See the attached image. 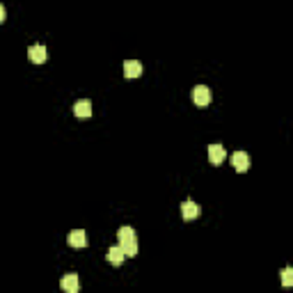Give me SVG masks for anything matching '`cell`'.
Wrapping results in <instances>:
<instances>
[{
  "mask_svg": "<svg viewBox=\"0 0 293 293\" xmlns=\"http://www.w3.org/2000/svg\"><path fill=\"white\" fill-rule=\"evenodd\" d=\"M117 238H119V247L124 250V254L128 259L138 254V240H135L133 227H121L119 232H117Z\"/></svg>",
  "mask_w": 293,
  "mask_h": 293,
  "instance_id": "6da1fadb",
  "label": "cell"
},
{
  "mask_svg": "<svg viewBox=\"0 0 293 293\" xmlns=\"http://www.w3.org/2000/svg\"><path fill=\"white\" fill-rule=\"evenodd\" d=\"M192 101L197 103L199 108L209 106V103H211V90L206 87V85H197V87L192 90Z\"/></svg>",
  "mask_w": 293,
  "mask_h": 293,
  "instance_id": "7a4b0ae2",
  "label": "cell"
},
{
  "mask_svg": "<svg viewBox=\"0 0 293 293\" xmlns=\"http://www.w3.org/2000/svg\"><path fill=\"white\" fill-rule=\"evenodd\" d=\"M232 165L236 172H247V168H250V156H247L245 151H236V154L232 156Z\"/></svg>",
  "mask_w": 293,
  "mask_h": 293,
  "instance_id": "3957f363",
  "label": "cell"
},
{
  "mask_svg": "<svg viewBox=\"0 0 293 293\" xmlns=\"http://www.w3.org/2000/svg\"><path fill=\"white\" fill-rule=\"evenodd\" d=\"M73 115L80 117V119L92 117V101L90 99H80V101H76V106H73Z\"/></svg>",
  "mask_w": 293,
  "mask_h": 293,
  "instance_id": "277c9868",
  "label": "cell"
},
{
  "mask_svg": "<svg viewBox=\"0 0 293 293\" xmlns=\"http://www.w3.org/2000/svg\"><path fill=\"white\" fill-rule=\"evenodd\" d=\"M28 58H30V62H35V64L46 62V46H42V44L30 46V48H28Z\"/></svg>",
  "mask_w": 293,
  "mask_h": 293,
  "instance_id": "5b68a950",
  "label": "cell"
},
{
  "mask_svg": "<svg viewBox=\"0 0 293 293\" xmlns=\"http://www.w3.org/2000/svg\"><path fill=\"white\" fill-rule=\"evenodd\" d=\"M181 216H183V220H195V218L199 216V206L192 199H185L183 204H181Z\"/></svg>",
  "mask_w": 293,
  "mask_h": 293,
  "instance_id": "8992f818",
  "label": "cell"
},
{
  "mask_svg": "<svg viewBox=\"0 0 293 293\" xmlns=\"http://www.w3.org/2000/svg\"><path fill=\"white\" fill-rule=\"evenodd\" d=\"M60 287L64 289L66 293H78V289H80V282H78V275L76 273H69V275L62 277Z\"/></svg>",
  "mask_w": 293,
  "mask_h": 293,
  "instance_id": "52a82bcc",
  "label": "cell"
},
{
  "mask_svg": "<svg viewBox=\"0 0 293 293\" xmlns=\"http://www.w3.org/2000/svg\"><path fill=\"white\" fill-rule=\"evenodd\" d=\"M225 158H227L225 147H220V144H211V147H209V161L213 163V165H222Z\"/></svg>",
  "mask_w": 293,
  "mask_h": 293,
  "instance_id": "ba28073f",
  "label": "cell"
},
{
  "mask_svg": "<svg viewBox=\"0 0 293 293\" xmlns=\"http://www.w3.org/2000/svg\"><path fill=\"white\" fill-rule=\"evenodd\" d=\"M66 243H69L71 247H85V245H87V236H85L83 229H73V232L69 234Z\"/></svg>",
  "mask_w": 293,
  "mask_h": 293,
  "instance_id": "9c48e42d",
  "label": "cell"
},
{
  "mask_svg": "<svg viewBox=\"0 0 293 293\" xmlns=\"http://www.w3.org/2000/svg\"><path fill=\"white\" fill-rule=\"evenodd\" d=\"M106 259H108L113 266H121V263H124V259H126V254H124V250H121L119 245H113L108 250V254H106Z\"/></svg>",
  "mask_w": 293,
  "mask_h": 293,
  "instance_id": "30bf717a",
  "label": "cell"
},
{
  "mask_svg": "<svg viewBox=\"0 0 293 293\" xmlns=\"http://www.w3.org/2000/svg\"><path fill=\"white\" fill-rule=\"evenodd\" d=\"M142 73V64L138 60H126L124 62V76L126 78H138Z\"/></svg>",
  "mask_w": 293,
  "mask_h": 293,
  "instance_id": "8fae6325",
  "label": "cell"
},
{
  "mask_svg": "<svg viewBox=\"0 0 293 293\" xmlns=\"http://www.w3.org/2000/svg\"><path fill=\"white\" fill-rule=\"evenodd\" d=\"M282 284H284V287H291V284H293V270L291 268L282 270Z\"/></svg>",
  "mask_w": 293,
  "mask_h": 293,
  "instance_id": "7c38bea8",
  "label": "cell"
},
{
  "mask_svg": "<svg viewBox=\"0 0 293 293\" xmlns=\"http://www.w3.org/2000/svg\"><path fill=\"white\" fill-rule=\"evenodd\" d=\"M5 16H7V14H5V7L0 5V23H2V21H5Z\"/></svg>",
  "mask_w": 293,
  "mask_h": 293,
  "instance_id": "4fadbf2b",
  "label": "cell"
}]
</instances>
